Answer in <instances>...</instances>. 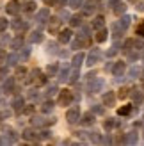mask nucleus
Masks as SVG:
<instances>
[{
  "label": "nucleus",
  "instance_id": "obj_39",
  "mask_svg": "<svg viewBox=\"0 0 144 146\" xmlns=\"http://www.w3.org/2000/svg\"><path fill=\"white\" fill-rule=\"evenodd\" d=\"M55 93H57V86H50V87H48V91H46L48 96H54Z\"/></svg>",
  "mask_w": 144,
  "mask_h": 146
},
{
  "label": "nucleus",
  "instance_id": "obj_40",
  "mask_svg": "<svg viewBox=\"0 0 144 146\" xmlns=\"http://www.w3.org/2000/svg\"><path fill=\"white\" fill-rule=\"evenodd\" d=\"M118 48H119V45H118V43H116V45H114L110 50H109V54H107V55H109V57H112V55H116V52H118Z\"/></svg>",
  "mask_w": 144,
  "mask_h": 146
},
{
  "label": "nucleus",
  "instance_id": "obj_13",
  "mask_svg": "<svg viewBox=\"0 0 144 146\" xmlns=\"http://www.w3.org/2000/svg\"><path fill=\"white\" fill-rule=\"evenodd\" d=\"M21 137H23V139H27V141H36V139H38L32 128H25V130H23V134H21Z\"/></svg>",
  "mask_w": 144,
  "mask_h": 146
},
{
  "label": "nucleus",
  "instance_id": "obj_5",
  "mask_svg": "<svg viewBox=\"0 0 144 146\" xmlns=\"http://www.w3.org/2000/svg\"><path fill=\"white\" fill-rule=\"evenodd\" d=\"M55 119H45V118H41V116H34V118H32V125L34 127H45V125H48V123L52 125Z\"/></svg>",
  "mask_w": 144,
  "mask_h": 146
},
{
  "label": "nucleus",
  "instance_id": "obj_15",
  "mask_svg": "<svg viewBox=\"0 0 144 146\" xmlns=\"http://www.w3.org/2000/svg\"><path fill=\"white\" fill-rule=\"evenodd\" d=\"M103 25H105V18L103 16H96L94 21H92V29H96V31L103 29Z\"/></svg>",
  "mask_w": 144,
  "mask_h": 146
},
{
  "label": "nucleus",
  "instance_id": "obj_11",
  "mask_svg": "<svg viewBox=\"0 0 144 146\" xmlns=\"http://www.w3.org/2000/svg\"><path fill=\"white\" fill-rule=\"evenodd\" d=\"M114 102H116V96H114V93L112 91H107L105 94H103V104L105 105H114Z\"/></svg>",
  "mask_w": 144,
  "mask_h": 146
},
{
  "label": "nucleus",
  "instance_id": "obj_37",
  "mask_svg": "<svg viewBox=\"0 0 144 146\" xmlns=\"http://www.w3.org/2000/svg\"><path fill=\"white\" fill-rule=\"evenodd\" d=\"M77 77H78V68H75L73 71L69 73V82H75V80H77Z\"/></svg>",
  "mask_w": 144,
  "mask_h": 146
},
{
  "label": "nucleus",
  "instance_id": "obj_28",
  "mask_svg": "<svg viewBox=\"0 0 144 146\" xmlns=\"http://www.w3.org/2000/svg\"><path fill=\"white\" fill-rule=\"evenodd\" d=\"M125 11H126V5H125L123 2H119L116 7H114V13H116V14H123Z\"/></svg>",
  "mask_w": 144,
  "mask_h": 146
},
{
  "label": "nucleus",
  "instance_id": "obj_46",
  "mask_svg": "<svg viewBox=\"0 0 144 146\" xmlns=\"http://www.w3.org/2000/svg\"><path fill=\"white\" fill-rule=\"evenodd\" d=\"M139 73H141V70H139V68H133V70L130 71V77H132V78H135V77L139 75Z\"/></svg>",
  "mask_w": 144,
  "mask_h": 146
},
{
  "label": "nucleus",
  "instance_id": "obj_56",
  "mask_svg": "<svg viewBox=\"0 0 144 146\" xmlns=\"http://www.w3.org/2000/svg\"><path fill=\"white\" fill-rule=\"evenodd\" d=\"M142 57H144V54H142Z\"/></svg>",
  "mask_w": 144,
  "mask_h": 146
},
{
  "label": "nucleus",
  "instance_id": "obj_47",
  "mask_svg": "<svg viewBox=\"0 0 144 146\" xmlns=\"http://www.w3.org/2000/svg\"><path fill=\"white\" fill-rule=\"evenodd\" d=\"M92 112H96V114H102V112H103V107L94 105V107H92Z\"/></svg>",
  "mask_w": 144,
  "mask_h": 146
},
{
  "label": "nucleus",
  "instance_id": "obj_12",
  "mask_svg": "<svg viewBox=\"0 0 144 146\" xmlns=\"http://www.w3.org/2000/svg\"><path fill=\"white\" fill-rule=\"evenodd\" d=\"M132 100H133V104H135V105H141V104H142V100H144L142 93L137 91V89H133V91H132Z\"/></svg>",
  "mask_w": 144,
  "mask_h": 146
},
{
  "label": "nucleus",
  "instance_id": "obj_55",
  "mask_svg": "<svg viewBox=\"0 0 144 146\" xmlns=\"http://www.w3.org/2000/svg\"><path fill=\"white\" fill-rule=\"evenodd\" d=\"M142 86H144V80H142Z\"/></svg>",
  "mask_w": 144,
  "mask_h": 146
},
{
  "label": "nucleus",
  "instance_id": "obj_52",
  "mask_svg": "<svg viewBox=\"0 0 144 146\" xmlns=\"http://www.w3.org/2000/svg\"><path fill=\"white\" fill-rule=\"evenodd\" d=\"M28 54H30V48H25L23 50V59H25V57H28Z\"/></svg>",
  "mask_w": 144,
  "mask_h": 146
},
{
  "label": "nucleus",
  "instance_id": "obj_30",
  "mask_svg": "<svg viewBox=\"0 0 144 146\" xmlns=\"http://www.w3.org/2000/svg\"><path fill=\"white\" fill-rule=\"evenodd\" d=\"M13 29H14V31H20V29H21V31H25V29H27V23H23V21H14V23H13Z\"/></svg>",
  "mask_w": 144,
  "mask_h": 146
},
{
  "label": "nucleus",
  "instance_id": "obj_20",
  "mask_svg": "<svg viewBox=\"0 0 144 146\" xmlns=\"http://www.w3.org/2000/svg\"><path fill=\"white\" fill-rule=\"evenodd\" d=\"M41 39H43V34L39 31H34L30 36H28V41H30V43H39Z\"/></svg>",
  "mask_w": 144,
  "mask_h": 146
},
{
  "label": "nucleus",
  "instance_id": "obj_42",
  "mask_svg": "<svg viewBox=\"0 0 144 146\" xmlns=\"http://www.w3.org/2000/svg\"><path fill=\"white\" fill-rule=\"evenodd\" d=\"M137 34L141 36V38H144V21H142V23L137 27Z\"/></svg>",
  "mask_w": 144,
  "mask_h": 146
},
{
  "label": "nucleus",
  "instance_id": "obj_38",
  "mask_svg": "<svg viewBox=\"0 0 144 146\" xmlns=\"http://www.w3.org/2000/svg\"><path fill=\"white\" fill-rule=\"evenodd\" d=\"M7 29V20L5 18H0V32H4Z\"/></svg>",
  "mask_w": 144,
  "mask_h": 146
},
{
  "label": "nucleus",
  "instance_id": "obj_16",
  "mask_svg": "<svg viewBox=\"0 0 144 146\" xmlns=\"http://www.w3.org/2000/svg\"><path fill=\"white\" fill-rule=\"evenodd\" d=\"M82 123L84 125H92V123H94V114H92V111L82 116Z\"/></svg>",
  "mask_w": 144,
  "mask_h": 146
},
{
  "label": "nucleus",
  "instance_id": "obj_17",
  "mask_svg": "<svg viewBox=\"0 0 144 146\" xmlns=\"http://www.w3.org/2000/svg\"><path fill=\"white\" fill-rule=\"evenodd\" d=\"M69 38H71V31H68V29H66V31H61V32H59V41H61V43H68Z\"/></svg>",
  "mask_w": 144,
  "mask_h": 146
},
{
  "label": "nucleus",
  "instance_id": "obj_41",
  "mask_svg": "<svg viewBox=\"0 0 144 146\" xmlns=\"http://www.w3.org/2000/svg\"><path fill=\"white\" fill-rule=\"evenodd\" d=\"M7 61V52L5 50H0V62H5Z\"/></svg>",
  "mask_w": 144,
  "mask_h": 146
},
{
  "label": "nucleus",
  "instance_id": "obj_6",
  "mask_svg": "<svg viewBox=\"0 0 144 146\" xmlns=\"http://www.w3.org/2000/svg\"><path fill=\"white\" fill-rule=\"evenodd\" d=\"M78 118H80V112H78V109H77V107H75V109H69V111L66 112V119H68L69 123L78 121Z\"/></svg>",
  "mask_w": 144,
  "mask_h": 146
},
{
  "label": "nucleus",
  "instance_id": "obj_25",
  "mask_svg": "<svg viewBox=\"0 0 144 146\" xmlns=\"http://www.w3.org/2000/svg\"><path fill=\"white\" fill-rule=\"evenodd\" d=\"M126 143H128V144L137 143V132H130V134H126Z\"/></svg>",
  "mask_w": 144,
  "mask_h": 146
},
{
  "label": "nucleus",
  "instance_id": "obj_18",
  "mask_svg": "<svg viewBox=\"0 0 144 146\" xmlns=\"http://www.w3.org/2000/svg\"><path fill=\"white\" fill-rule=\"evenodd\" d=\"M107 36H109V32H107V29H100L98 34H96V41L98 43H103L107 41Z\"/></svg>",
  "mask_w": 144,
  "mask_h": 146
},
{
  "label": "nucleus",
  "instance_id": "obj_53",
  "mask_svg": "<svg viewBox=\"0 0 144 146\" xmlns=\"http://www.w3.org/2000/svg\"><path fill=\"white\" fill-rule=\"evenodd\" d=\"M41 137H43V139H46V137H50V132H46V130H45V132H41Z\"/></svg>",
  "mask_w": 144,
  "mask_h": 146
},
{
  "label": "nucleus",
  "instance_id": "obj_4",
  "mask_svg": "<svg viewBox=\"0 0 144 146\" xmlns=\"http://www.w3.org/2000/svg\"><path fill=\"white\" fill-rule=\"evenodd\" d=\"M96 9V0H87L82 5V13L84 14H92V11Z\"/></svg>",
  "mask_w": 144,
  "mask_h": 146
},
{
  "label": "nucleus",
  "instance_id": "obj_3",
  "mask_svg": "<svg viewBox=\"0 0 144 146\" xmlns=\"http://www.w3.org/2000/svg\"><path fill=\"white\" fill-rule=\"evenodd\" d=\"M102 89H103V80L92 77L91 84H89V91H91V93H98V91H102Z\"/></svg>",
  "mask_w": 144,
  "mask_h": 146
},
{
  "label": "nucleus",
  "instance_id": "obj_48",
  "mask_svg": "<svg viewBox=\"0 0 144 146\" xmlns=\"http://www.w3.org/2000/svg\"><path fill=\"white\" fill-rule=\"evenodd\" d=\"M59 18H69V13H68V11H61Z\"/></svg>",
  "mask_w": 144,
  "mask_h": 146
},
{
  "label": "nucleus",
  "instance_id": "obj_44",
  "mask_svg": "<svg viewBox=\"0 0 144 146\" xmlns=\"http://www.w3.org/2000/svg\"><path fill=\"white\" fill-rule=\"evenodd\" d=\"M21 112H23V114H32V112H34V107H32V105H28V107H25Z\"/></svg>",
  "mask_w": 144,
  "mask_h": 146
},
{
  "label": "nucleus",
  "instance_id": "obj_34",
  "mask_svg": "<svg viewBox=\"0 0 144 146\" xmlns=\"http://www.w3.org/2000/svg\"><path fill=\"white\" fill-rule=\"evenodd\" d=\"M132 46H135V39H126L125 41V50H126V52H130Z\"/></svg>",
  "mask_w": 144,
  "mask_h": 146
},
{
  "label": "nucleus",
  "instance_id": "obj_14",
  "mask_svg": "<svg viewBox=\"0 0 144 146\" xmlns=\"http://www.w3.org/2000/svg\"><path fill=\"white\" fill-rule=\"evenodd\" d=\"M4 91H5V93H13V91H16V89H14V78H13V77H9V78L5 80V84H4Z\"/></svg>",
  "mask_w": 144,
  "mask_h": 146
},
{
  "label": "nucleus",
  "instance_id": "obj_50",
  "mask_svg": "<svg viewBox=\"0 0 144 146\" xmlns=\"http://www.w3.org/2000/svg\"><path fill=\"white\" fill-rule=\"evenodd\" d=\"M89 139H91V141H94V143L100 141V139H98V135H94V134H91V135H89Z\"/></svg>",
  "mask_w": 144,
  "mask_h": 146
},
{
  "label": "nucleus",
  "instance_id": "obj_45",
  "mask_svg": "<svg viewBox=\"0 0 144 146\" xmlns=\"http://www.w3.org/2000/svg\"><path fill=\"white\" fill-rule=\"evenodd\" d=\"M25 73H27V70H25V68H18V70H16V77H23Z\"/></svg>",
  "mask_w": 144,
  "mask_h": 146
},
{
  "label": "nucleus",
  "instance_id": "obj_54",
  "mask_svg": "<svg viewBox=\"0 0 144 146\" xmlns=\"http://www.w3.org/2000/svg\"><path fill=\"white\" fill-rule=\"evenodd\" d=\"M55 46H57L55 43H52V45H48V50H52V52H55Z\"/></svg>",
  "mask_w": 144,
  "mask_h": 146
},
{
  "label": "nucleus",
  "instance_id": "obj_23",
  "mask_svg": "<svg viewBox=\"0 0 144 146\" xmlns=\"http://www.w3.org/2000/svg\"><path fill=\"white\" fill-rule=\"evenodd\" d=\"M5 62H7V66H14V64L18 62V54H9Z\"/></svg>",
  "mask_w": 144,
  "mask_h": 146
},
{
  "label": "nucleus",
  "instance_id": "obj_10",
  "mask_svg": "<svg viewBox=\"0 0 144 146\" xmlns=\"http://www.w3.org/2000/svg\"><path fill=\"white\" fill-rule=\"evenodd\" d=\"M59 27H61V20L59 18H50V23H48V31L50 32H59Z\"/></svg>",
  "mask_w": 144,
  "mask_h": 146
},
{
  "label": "nucleus",
  "instance_id": "obj_31",
  "mask_svg": "<svg viewBox=\"0 0 144 146\" xmlns=\"http://www.w3.org/2000/svg\"><path fill=\"white\" fill-rule=\"evenodd\" d=\"M68 4H69L71 7H75V9H78V7L84 5V0H68Z\"/></svg>",
  "mask_w": 144,
  "mask_h": 146
},
{
  "label": "nucleus",
  "instance_id": "obj_33",
  "mask_svg": "<svg viewBox=\"0 0 144 146\" xmlns=\"http://www.w3.org/2000/svg\"><path fill=\"white\" fill-rule=\"evenodd\" d=\"M21 45H23V39H21V38H16V39H14V41L11 43V46H13L14 50H18V48H21Z\"/></svg>",
  "mask_w": 144,
  "mask_h": 146
},
{
  "label": "nucleus",
  "instance_id": "obj_19",
  "mask_svg": "<svg viewBox=\"0 0 144 146\" xmlns=\"http://www.w3.org/2000/svg\"><path fill=\"white\" fill-rule=\"evenodd\" d=\"M13 107L16 109V111H23V98H21V96H14Z\"/></svg>",
  "mask_w": 144,
  "mask_h": 146
},
{
  "label": "nucleus",
  "instance_id": "obj_49",
  "mask_svg": "<svg viewBox=\"0 0 144 146\" xmlns=\"http://www.w3.org/2000/svg\"><path fill=\"white\" fill-rule=\"evenodd\" d=\"M135 46H137V48H144V41H135Z\"/></svg>",
  "mask_w": 144,
  "mask_h": 146
},
{
  "label": "nucleus",
  "instance_id": "obj_43",
  "mask_svg": "<svg viewBox=\"0 0 144 146\" xmlns=\"http://www.w3.org/2000/svg\"><path fill=\"white\" fill-rule=\"evenodd\" d=\"M126 96H128V89H126V87H123V89L119 91V98H126Z\"/></svg>",
  "mask_w": 144,
  "mask_h": 146
},
{
  "label": "nucleus",
  "instance_id": "obj_36",
  "mask_svg": "<svg viewBox=\"0 0 144 146\" xmlns=\"http://www.w3.org/2000/svg\"><path fill=\"white\" fill-rule=\"evenodd\" d=\"M54 109V104L52 102H45V104H43V112H50Z\"/></svg>",
  "mask_w": 144,
  "mask_h": 146
},
{
  "label": "nucleus",
  "instance_id": "obj_51",
  "mask_svg": "<svg viewBox=\"0 0 144 146\" xmlns=\"http://www.w3.org/2000/svg\"><path fill=\"white\" fill-rule=\"evenodd\" d=\"M121 0H109V5H118Z\"/></svg>",
  "mask_w": 144,
  "mask_h": 146
},
{
  "label": "nucleus",
  "instance_id": "obj_1",
  "mask_svg": "<svg viewBox=\"0 0 144 146\" xmlns=\"http://www.w3.org/2000/svg\"><path fill=\"white\" fill-rule=\"evenodd\" d=\"M71 102H73V93L71 91H68V89H64V91H61V94H59V105H69Z\"/></svg>",
  "mask_w": 144,
  "mask_h": 146
},
{
  "label": "nucleus",
  "instance_id": "obj_29",
  "mask_svg": "<svg viewBox=\"0 0 144 146\" xmlns=\"http://www.w3.org/2000/svg\"><path fill=\"white\" fill-rule=\"evenodd\" d=\"M116 125H118V123L114 121L112 118H109V119H105V123H103V127H105L107 130H110V128H114V127H116Z\"/></svg>",
  "mask_w": 144,
  "mask_h": 146
},
{
  "label": "nucleus",
  "instance_id": "obj_2",
  "mask_svg": "<svg viewBox=\"0 0 144 146\" xmlns=\"http://www.w3.org/2000/svg\"><path fill=\"white\" fill-rule=\"evenodd\" d=\"M20 9H21V5H20L18 0H11V2H7V5H5L7 14H18Z\"/></svg>",
  "mask_w": 144,
  "mask_h": 146
},
{
  "label": "nucleus",
  "instance_id": "obj_24",
  "mask_svg": "<svg viewBox=\"0 0 144 146\" xmlns=\"http://www.w3.org/2000/svg\"><path fill=\"white\" fill-rule=\"evenodd\" d=\"M80 23H82V18L78 16V14H75V16L69 18V25H71V27H78Z\"/></svg>",
  "mask_w": 144,
  "mask_h": 146
},
{
  "label": "nucleus",
  "instance_id": "obj_27",
  "mask_svg": "<svg viewBox=\"0 0 144 146\" xmlns=\"http://www.w3.org/2000/svg\"><path fill=\"white\" fill-rule=\"evenodd\" d=\"M59 80H61V82H66V80H69V71H68V70H61V71H59Z\"/></svg>",
  "mask_w": 144,
  "mask_h": 146
},
{
  "label": "nucleus",
  "instance_id": "obj_35",
  "mask_svg": "<svg viewBox=\"0 0 144 146\" xmlns=\"http://www.w3.org/2000/svg\"><path fill=\"white\" fill-rule=\"evenodd\" d=\"M46 73H48L50 77H54L55 73H57V64H50V66L46 68Z\"/></svg>",
  "mask_w": 144,
  "mask_h": 146
},
{
  "label": "nucleus",
  "instance_id": "obj_26",
  "mask_svg": "<svg viewBox=\"0 0 144 146\" xmlns=\"http://www.w3.org/2000/svg\"><path fill=\"white\" fill-rule=\"evenodd\" d=\"M130 112H132V105H125V107H121L119 111H118L119 116H128Z\"/></svg>",
  "mask_w": 144,
  "mask_h": 146
},
{
  "label": "nucleus",
  "instance_id": "obj_21",
  "mask_svg": "<svg viewBox=\"0 0 144 146\" xmlns=\"http://www.w3.org/2000/svg\"><path fill=\"white\" fill-rule=\"evenodd\" d=\"M84 57H85V55H84L82 52H78V54H77V55L73 57V66H75V68H78V66H80V64H82Z\"/></svg>",
  "mask_w": 144,
  "mask_h": 146
},
{
  "label": "nucleus",
  "instance_id": "obj_9",
  "mask_svg": "<svg viewBox=\"0 0 144 146\" xmlns=\"http://www.w3.org/2000/svg\"><path fill=\"white\" fill-rule=\"evenodd\" d=\"M125 70H126V64L125 62H116V64H114V68H112V73L116 77H121L125 73Z\"/></svg>",
  "mask_w": 144,
  "mask_h": 146
},
{
  "label": "nucleus",
  "instance_id": "obj_8",
  "mask_svg": "<svg viewBox=\"0 0 144 146\" xmlns=\"http://www.w3.org/2000/svg\"><path fill=\"white\" fill-rule=\"evenodd\" d=\"M36 20L39 21V23H45L46 20H50V11L48 9H41L36 13Z\"/></svg>",
  "mask_w": 144,
  "mask_h": 146
},
{
  "label": "nucleus",
  "instance_id": "obj_22",
  "mask_svg": "<svg viewBox=\"0 0 144 146\" xmlns=\"http://www.w3.org/2000/svg\"><path fill=\"white\" fill-rule=\"evenodd\" d=\"M23 11L25 13H34L36 11V2H34V0H28V2L23 5Z\"/></svg>",
  "mask_w": 144,
  "mask_h": 146
},
{
  "label": "nucleus",
  "instance_id": "obj_32",
  "mask_svg": "<svg viewBox=\"0 0 144 146\" xmlns=\"http://www.w3.org/2000/svg\"><path fill=\"white\" fill-rule=\"evenodd\" d=\"M130 20H132V18H130V16H126V14H125L123 18H121V21H119V23L123 25V29H125V31L128 29V25H130Z\"/></svg>",
  "mask_w": 144,
  "mask_h": 146
},
{
  "label": "nucleus",
  "instance_id": "obj_7",
  "mask_svg": "<svg viewBox=\"0 0 144 146\" xmlns=\"http://www.w3.org/2000/svg\"><path fill=\"white\" fill-rule=\"evenodd\" d=\"M100 57H102V54H100V50L98 48H94L92 52L89 54V57H87V64L89 66H92V64H96L98 61H100Z\"/></svg>",
  "mask_w": 144,
  "mask_h": 146
}]
</instances>
